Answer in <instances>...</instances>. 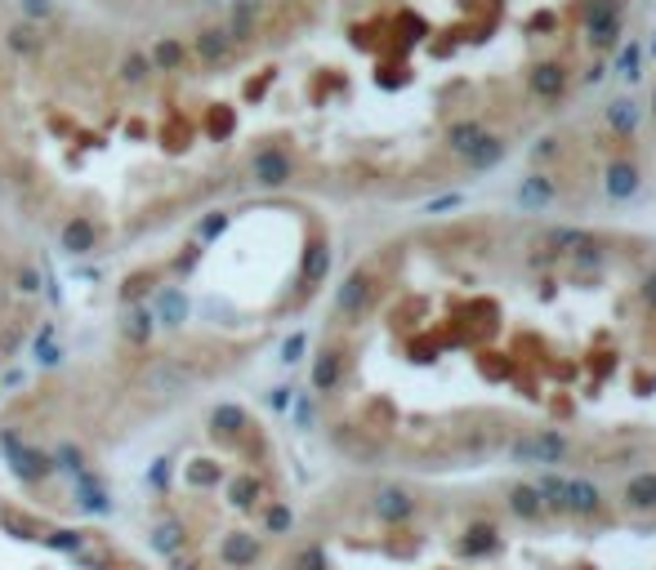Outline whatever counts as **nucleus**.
Returning a JSON list of instances; mask_svg holds the SVG:
<instances>
[{"label":"nucleus","instance_id":"5","mask_svg":"<svg viewBox=\"0 0 656 570\" xmlns=\"http://www.w3.org/2000/svg\"><path fill=\"white\" fill-rule=\"evenodd\" d=\"M0 570H157L90 509L49 499L0 468Z\"/></svg>","mask_w":656,"mask_h":570},{"label":"nucleus","instance_id":"12","mask_svg":"<svg viewBox=\"0 0 656 570\" xmlns=\"http://www.w3.org/2000/svg\"><path fill=\"white\" fill-rule=\"evenodd\" d=\"M518 196H522V205H541V201H550V196H554V187H550V183L536 174V179H522Z\"/></svg>","mask_w":656,"mask_h":570},{"label":"nucleus","instance_id":"11","mask_svg":"<svg viewBox=\"0 0 656 570\" xmlns=\"http://www.w3.org/2000/svg\"><path fill=\"white\" fill-rule=\"evenodd\" d=\"M634 192H638V174H634V166H612V170H608V196L625 201V196H634Z\"/></svg>","mask_w":656,"mask_h":570},{"label":"nucleus","instance_id":"8","mask_svg":"<svg viewBox=\"0 0 656 570\" xmlns=\"http://www.w3.org/2000/svg\"><path fill=\"white\" fill-rule=\"evenodd\" d=\"M585 32L595 45H617V36H621V5L617 0H589L585 5Z\"/></svg>","mask_w":656,"mask_h":570},{"label":"nucleus","instance_id":"1","mask_svg":"<svg viewBox=\"0 0 656 570\" xmlns=\"http://www.w3.org/2000/svg\"><path fill=\"white\" fill-rule=\"evenodd\" d=\"M54 312L0 397V464L68 504L192 406L233 392L331 276V241L291 196H241L99 272Z\"/></svg>","mask_w":656,"mask_h":570},{"label":"nucleus","instance_id":"13","mask_svg":"<svg viewBox=\"0 0 656 570\" xmlns=\"http://www.w3.org/2000/svg\"><path fill=\"white\" fill-rule=\"evenodd\" d=\"M500 157H505V142H496V138H487V142H483V148H478V152L470 157V166H474V170H483V166H496Z\"/></svg>","mask_w":656,"mask_h":570},{"label":"nucleus","instance_id":"16","mask_svg":"<svg viewBox=\"0 0 656 570\" xmlns=\"http://www.w3.org/2000/svg\"><path fill=\"white\" fill-rule=\"evenodd\" d=\"M652 107H656V94H652Z\"/></svg>","mask_w":656,"mask_h":570},{"label":"nucleus","instance_id":"3","mask_svg":"<svg viewBox=\"0 0 656 570\" xmlns=\"http://www.w3.org/2000/svg\"><path fill=\"white\" fill-rule=\"evenodd\" d=\"M269 570H656V481L612 513L567 477L470 494L366 472L299 504Z\"/></svg>","mask_w":656,"mask_h":570},{"label":"nucleus","instance_id":"15","mask_svg":"<svg viewBox=\"0 0 656 570\" xmlns=\"http://www.w3.org/2000/svg\"><path fill=\"white\" fill-rule=\"evenodd\" d=\"M634 67H638V49H625L621 54V71H625V77H634Z\"/></svg>","mask_w":656,"mask_h":570},{"label":"nucleus","instance_id":"14","mask_svg":"<svg viewBox=\"0 0 656 570\" xmlns=\"http://www.w3.org/2000/svg\"><path fill=\"white\" fill-rule=\"evenodd\" d=\"M634 121H638V116H634L630 103H612V125H617V129H634Z\"/></svg>","mask_w":656,"mask_h":570},{"label":"nucleus","instance_id":"9","mask_svg":"<svg viewBox=\"0 0 656 570\" xmlns=\"http://www.w3.org/2000/svg\"><path fill=\"white\" fill-rule=\"evenodd\" d=\"M487 142V129L478 125V121H451V129H446V148H451V157H474L478 148Z\"/></svg>","mask_w":656,"mask_h":570},{"label":"nucleus","instance_id":"10","mask_svg":"<svg viewBox=\"0 0 656 570\" xmlns=\"http://www.w3.org/2000/svg\"><path fill=\"white\" fill-rule=\"evenodd\" d=\"M528 86H532L536 99H558V94L567 90V71H563L558 62H536L532 77H528Z\"/></svg>","mask_w":656,"mask_h":570},{"label":"nucleus","instance_id":"7","mask_svg":"<svg viewBox=\"0 0 656 570\" xmlns=\"http://www.w3.org/2000/svg\"><path fill=\"white\" fill-rule=\"evenodd\" d=\"M81 5L121 19V23H144V27H161V23H183L206 10H219L224 0H81Z\"/></svg>","mask_w":656,"mask_h":570},{"label":"nucleus","instance_id":"4","mask_svg":"<svg viewBox=\"0 0 656 570\" xmlns=\"http://www.w3.org/2000/svg\"><path fill=\"white\" fill-rule=\"evenodd\" d=\"M129 459V539L157 570H269L299 513L273 423L237 392L192 406Z\"/></svg>","mask_w":656,"mask_h":570},{"label":"nucleus","instance_id":"2","mask_svg":"<svg viewBox=\"0 0 656 570\" xmlns=\"http://www.w3.org/2000/svg\"><path fill=\"white\" fill-rule=\"evenodd\" d=\"M250 196L233 107L192 23L0 0V214L99 272Z\"/></svg>","mask_w":656,"mask_h":570},{"label":"nucleus","instance_id":"6","mask_svg":"<svg viewBox=\"0 0 656 570\" xmlns=\"http://www.w3.org/2000/svg\"><path fill=\"white\" fill-rule=\"evenodd\" d=\"M58 312L54 263L0 214V397L32 366Z\"/></svg>","mask_w":656,"mask_h":570}]
</instances>
